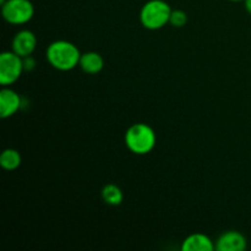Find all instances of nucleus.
I'll use <instances>...</instances> for the list:
<instances>
[{"label":"nucleus","instance_id":"nucleus-11","mask_svg":"<svg viewBox=\"0 0 251 251\" xmlns=\"http://www.w3.org/2000/svg\"><path fill=\"white\" fill-rule=\"evenodd\" d=\"M21 154L19 151L14 149H6L2 151L1 156H0V166L5 169V171H15L21 166Z\"/></svg>","mask_w":251,"mask_h":251},{"label":"nucleus","instance_id":"nucleus-1","mask_svg":"<svg viewBox=\"0 0 251 251\" xmlns=\"http://www.w3.org/2000/svg\"><path fill=\"white\" fill-rule=\"evenodd\" d=\"M46 56L54 69L60 71H70L80 63L81 53L77 47L69 41H55L47 48Z\"/></svg>","mask_w":251,"mask_h":251},{"label":"nucleus","instance_id":"nucleus-6","mask_svg":"<svg viewBox=\"0 0 251 251\" xmlns=\"http://www.w3.org/2000/svg\"><path fill=\"white\" fill-rule=\"evenodd\" d=\"M36 47L37 37L29 29H22V31L17 32L12 39V51H15L17 55L22 56V58L32 55Z\"/></svg>","mask_w":251,"mask_h":251},{"label":"nucleus","instance_id":"nucleus-13","mask_svg":"<svg viewBox=\"0 0 251 251\" xmlns=\"http://www.w3.org/2000/svg\"><path fill=\"white\" fill-rule=\"evenodd\" d=\"M186 22H188V15L184 10L176 9L172 10L171 19H169V24L174 27H183L185 26Z\"/></svg>","mask_w":251,"mask_h":251},{"label":"nucleus","instance_id":"nucleus-15","mask_svg":"<svg viewBox=\"0 0 251 251\" xmlns=\"http://www.w3.org/2000/svg\"><path fill=\"white\" fill-rule=\"evenodd\" d=\"M244 5H245V10L251 15V0H244Z\"/></svg>","mask_w":251,"mask_h":251},{"label":"nucleus","instance_id":"nucleus-3","mask_svg":"<svg viewBox=\"0 0 251 251\" xmlns=\"http://www.w3.org/2000/svg\"><path fill=\"white\" fill-rule=\"evenodd\" d=\"M172 7L164 0H150L140 11V21L147 29L156 31L169 24Z\"/></svg>","mask_w":251,"mask_h":251},{"label":"nucleus","instance_id":"nucleus-9","mask_svg":"<svg viewBox=\"0 0 251 251\" xmlns=\"http://www.w3.org/2000/svg\"><path fill=\"white\" fill-rule=\"evenodd\" d=\"M215 249L216 244L212 242V239L201 233L189 235L181 244L183 251H213Z\"/></svg>","mask_w":251,"mask_h":251},{"label":"nucleus","instance_id":"nucleus-14","mask_svg":"<svg viewBox=\"0 0 251 251\" xmlns=\"http://www.w3.org/2000/svg\"><path fill=\"white\" fill-rule=\"evenodd\" d=\"M34 68H36V61H34V59L32 58L31 55L25 56V58H24V69H25V71H32Z\"/></svg>","mask_w":251,"mask_h":251},{"label":"nucleus","instance_id":"nucleus-2","mask_svg":"<svg viewBox=\"0 0 251 251\" xmlns=\"http://www.w3.org/2000/svg\"><path fill=\"white\" fill-rule=\"evenodd\" d=\"M125 145L135 154H147L154 149L156 134L145 123L132 124L125 132Z\"/></svg>","mask_w":251,"mask_h":251},{"label":"nucleus","instance_id":"nucleus-17","mask_svg":"<svg viewBox=\"0 0 251 251\" xmlns=\"http://www.w3.org/2000/svg\"><path fill=\"white\" fill-rule=\"evenodd\" d=\"M229 1H244V0H229Z\"/></svg>","mask_w":251,"mask_h":251},{"label":"nucleus","instance_id":"nucleus-8","mask_svg":"<svg viewBox=\"0 0 251 251\" xmlns=\"http://www.w3.org/2000/svg\"><path fill=\"white\" fill-rule=\"evenodd\" d=\"M247 249V238L237 230L225 232L216 242L218 251H243Z\"/></svg>","mask_w":251,"mask_h":251},{"label":"nucleus","instance_id":"nucleus-10","mask_svg":"<svg viewBox=\"0 0 251 251\" xmlns=\"http://www.w3.org/2000/svg\"><path fill=\"white\" fill-rule=\"evenodd\" d=\"M78 66L86 74L95 75V74L100 73L103 70V68H104V59L97 51H86V53L81 54Z\"/></svg>","mask_w":251,"mask_h":251},{"label":"nucleus","instance_id":"nucleus-12","mask_svg":"<svg viewBox=\"0 0 251 251\" xmlns=\"http://www.w3.org/2000/svg\"><path fill=\"white\" fill-rule=\"evenodd\" d=\"M102 199L107 205L118 206L124 200V194L122 189L115 184H107L102 189Z\"/></svg>","mask_w":251,"mask_h":251},{"label":"nucleus","instance_id":"nucleus-4","mask_svg":"<svg viewBox=\"0 0 251 251\" xmlns=\"http://www.w3.org/2000/svg\"><path fill=\"white\" fill-rule=\"evenodd\" d=\"M25 71L24 58L15 51H2L0 54V85L10 86L16 82Z\"/></svg>","mask_w":251,"mask_h":251},{"label":"nucleus","instance_id":"nucleus-5","mask_svg":"<svg viewBox=\"0 0 251 251\" xmlns=\"http://www.w3.org/2000/svg\"><path fill=\"white\" fill-rule=\"evenodd\" d=\"M1 15L11 25H24L31 21L34 6L29 0H7L1 5Z\"/></svg>","mask_w":251,"mask_h":251},{"label":"nucleus","instance_id":"nucleus-16","mask_svg":"<svg viewBox=\"0 0 251 251\" xmlns=\"http://www.w3.org/2000/svg\"><path fill=\"white\" fill-rule=\"evenodd\" d=\"M7 1V0H0V4H5V2H6Z\"/></svg>","mask_w":251,"mask_h":251},{"label":"nucleus","instance_id":"nucleus-7","mask_svg":"<svg viewBox=\"0 0 251 251\" xmlns=\"http://www.w3.org/2000/svg\"><path fill=\"white\" fill-rule=\"evenodd\" d=\"M21 107V97L17 92L4 86L0 91V117L2 119L12 117Z\"/></svg>","mask_w":251,"mask_h":251}]
</instances>
